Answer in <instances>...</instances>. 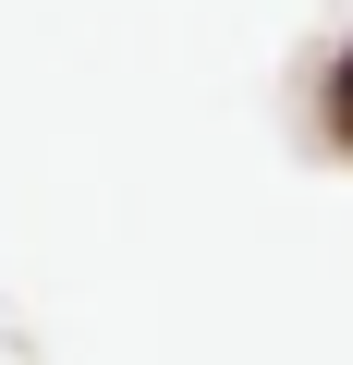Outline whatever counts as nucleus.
<instances>
[{
    "label": "nucleus",
    "mask_w": 353,
    "mask_h": 365,
    "mask_svg": "<svg viewBox=\"0 0 353 365\" xmlns=\"http://www.w3.org/2000/svg\"><path fill=\"white\" fill-rule=\"evenodd\" d=\"M329 134L353 146V49H341V73H329Z\"/></svg>",
    "instance_id": "nucleus-1"
}]
</instances>
